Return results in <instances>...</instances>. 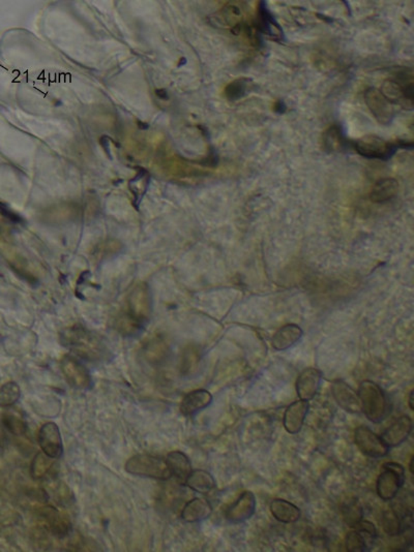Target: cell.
Segmentation results:
<instances>
[{
  "mask_svg": "<svg viewBox=\"0 0 414 552\" xmlns=\"http://www.w3.org/2000/svg\"><path fill=\"white\" fill-rule=\"evenodd\" d=\"M61 338L65 347L87 361H101L107 357L108 349L102 338L81 325L63 330Z\"/></svg>",
  "mask_w": 414,
  "mask_h": 552,
  "instance_id": "6da1fadb",
  "label": "cell"
},
{
  "mask_svg": "<svg viewBox=\"0 0 414 552\" xmlns=\"http://www.w3.org/2000/svg\"><path fill=\"white\" fill-rule=\"evenodd\" d=\"M381 94L391 104L403 109L413 110V72L411 69L400 70L391 78L383 82Z\"/></svg>",
  "mask_w": 414,
  "mask_h": 552,
  "instance_id": "7a4b0ae2",
  "label": "cell"
},
{
  "mask_svg": "<svg viewBox=\"0 0 414 552\" xmlns=\"http://www.w3.org/2000/svg\"><path fill=\"white\" fill-rule=\"evenodd\" d=\"M362 412L369 421L380 423L389 414V400L380 385L363 380L358 390Z\"/></svg>",
  "mask_w": 414,
  "mask_h": 552,
  "instance_id": "3957f363",
  "label": "cell"
},
{
  "mask_svg": "<svg viewBox=\"0 0 414 552\" xmlns=\"http://www.w3.org/2000/svg\"><path fill=\"white\" fill-rule=\"evenodd\" d=\"M125 470L135 476L149 477L158 480L171 478L170 470L166 461L149 454H139L130 458L125 463Z\"/></svg>",
  "mask_w": 414,
  "mask_h": 552,
  "instance_id": "277c9868",
  "label": "cell"
},
{
  "mask_svg": "<svg viewBox=\"0 0 414 552\" xmlns=\"http://www.w3.org/2000/svg\"><path fill=\"white\" fill-rule=\"evenodd\" d=\"M376 482V492L381 500H394L405 483V468L397 463H385Z\"/></svg>",
  "mask_w": 414,
  "mask_h": 552,
  "instance_id": "5b68a950",
  "label": "cell"
},
{
  "mask_svg": "<svg viewBox=\"0 0 414 552\" xmlns=\"http://www.w3.org/2000/svg\"><path fill=\"white\" fill-rule=\"evenodd\" d=\"M358 155L368 160H389L395 155L396 151L400 148L398 142L393 143L378 137V136H365L358 139L352 144Z\"/></svg>",
  "mask_w": 414,
  "mask_h": 552,
  "instance_id": "8992f818",
  "label": "cell"
},
{
  "mask_svg": "<svg viewBox=\"0 0 414 552\" xmlns=\"http://www.w3.org/2000/svg\"><path fill=\"white\" fill-rule=\"evenodd\" d=\"M354 441L360 452L371 458H381L389 454V448L383 443L380 435L367 426L362 425L356 428Z\"/></svg>",
  "mask_w": 414,
  "mask_h": 552,
  "instance_id": "52a82bcc",
  "label": "cell"
},
{
  "mask_svg": "<svg viewBox=\"0 0 414 552\" xmlns=\"http://www.w3.org/2000/svg\"><path fill=\"white\" fill-rule=\"evenodd\" d=\"M151 312V294L146 285H138L130 295L129 312L127 318L143 327Z\"/></svg>",
  "mask_w": 414,
  "mask_h": 552,
  "instance_id": "ba28073f",
  "label": "cell"
},
{
  "mask_svg": "<svg viewBox=\"0 0 414 552\" xmlns=\"http://www.w3.org/2000/svg\"><path fill=\"white\" fill-rule=\"evenodd\" d=\"M37 516L41 525L53 536L65 538L72 531L70 519L51 506L39 508Z\"/></svg>",
  "mask_w": 414,
  "mask_h": 552,
  "instance_id": "9c48e42d",
  "label": "cell"
},
{
  "mask_svg": "<svg viewBox=\"0 0 414 552\" xmlns=\"http://www.w3.org/2000/svg\"><path fill=\"white\" fill-rule=\"evenodd\" d=\"M363 98L365 105L378 122L384 125L391 124V121L395 118L396 109L394 105L383 96L380 89L374 87L368 88Z\"/></svg>",
  "mask_w": 414,
  "mask_h": 552,
  "instance_id": "30bf717a",
  "label": "cell"
},
{
  "mask_svg": "<svg viewBox=\"0 0 414 552\" xmlns=\"http://www.w3.org/2000/svg\"><path fill=\"white\" fill-rule=\"evenodd\" d=\"M413 510H398L389 508L383 512L381 525L389 536L395 537L413 529Z\"/></svg>",
  "mask_w": 414,
  "mask_h": 552,
  "instance_id": "8fae6325",
  "label": "cell"
},
{
  "mask_svg": "<svg viewBox=\"0 0 414 552\" xmlns=\"http://www.w3.org/2000/svg\"><path fill=\"white\" fill-rule=\"evenodd\" d=\"M61 371L70 386L87 390L92 386V378L87 367L73 356H65L61 361Z\"/></svg>",
  "mask_w": 414,
  "mask_h": 552,
  "instance_id": "7c38bea8",
  "label": "cell"
},
{
  "mask_svg": "<svg viewBox=\"0 0 414 552\" xmlns=\"http://www.w3.org/2000/svg\"><path fill=\"white\" fill-rule=\"evenodd\" d=\"M256 511V498L252 492H244L237 501L229 506L225 518L233 525L244 522L253 518Z\"/></svg>",
  "mask_w": 414,
  "mask_h": 552,
  "instance_id": "4fadbf2b",
  "label": "cell"
},
{
  "mask_svg": "<svg viewBox=\"0 0 414 552\" xmlns=\"http://www.w3.org/2000/svg\"><path fill=\"white\" fill-rule=\"evenodd\" d=\"M39 447L47 456L59 458L63 453V439L58 426L48 422L42 426L39 432Z\"/></svg>",
  "mask_w": 414,
  "mask_h": 552,
  "instance_id": "5bb4252c",
  "label": "cell"
},
{
  "mask_svg": "<svg viewBox=\"0 0 414 552\" xmlns=\"http://www.w3.org/2000/svg\"><path fill=\"white\" fill-rule=\"evenodd\" d=\"M332 394L338 406L346 412L350 414L362 413V406L358 392L343 380H338L332 383Z\"/></svg>",
  "mask_w": 414,
  "mask_h": 552,
  "instance_id": "9a60e30c",
  "label": "cell"
},
{
  "mask_svg": "<svg viewBox=\"0 0 414 552\" xmlns=\"http://www.w3.org/2000/svg\"><path fill=\"white\" fill-rule=\"evenodd\" d=\"M413 428V419L409 416L403 415L387 428L380 437L389 449L398 447L408 439Z\"/></svg>",
  "mask_w": 414,
  "mask_h": 552,
  "instance_id": "2e32d148",
  "label": "cell"
},
{
  "mask_svg": "<svg viewBox=\"0 0 414 552\" xmlns=\"http://www.w3.org/2000/svg\"><path fill=\"white\" fill-rule=\"evenodd\" d=\"M322 375L314 367L303 369L296 380V393L299 399L309 402L316 397L320 388Z\"/></svg>",
  "mask_w": 414,
  "mask_h": 552,
  "instance_id": "e0dca14e",
  "label": "cell"
},
{
  "mask_svg": "<svg viewBox=\"0 0 414 552\" xmlns=\"http://www.w3.org/2000/svg\"><path fill=\"white\" fill-rule=\"evenodd\" d=\"M253 26L259 34L268 35L277 41H282L284 39L283 30L275 17L272 16L270 11L268 10L266 2H259L256 21L253 24Z\"/></svg>",
  "mask_w": 414,
  "mask_h": 552,
  "instance_id": "ac0fdd59",
  "label": "cell"
},
{
  "mask_svg": "<svg viewBox=\"0 0 414 552\" xmlns=\"http://www.w3.org/2000/svg\"><path fill=\"white\" fill-rule=\"evenodd\" d=\"M309 402L297 400L287 406L283 417V425L286 432L296 435L301 432L309 412Z\"/></svg>",
  "mask_w": 414,
  "mask_h": 552,
  "instance_id": "d6986e66",
  "label": "cell"
},
{
  "mask_svg": "<svg viewBox=\"0 0 414 552\" xmlns=\"http://www.w3.org/2000/svg\"><path fill=\"white\" fill-rule=\"evenodd\" d=\"M213 402V395L204 389L192 391L182 399L180 404V412L186 417L198 414L203 411Z\"/></svg>",
  "mask_w": 414,
  "mask_h": 552,
  "instance_id": "ffe728a7",
  "label": "cell"
},
{
  "mask_svg": "<svg viewBox=\"0 0 414 552\" xmlns=\"http://www.w3.org/2000/svg\"><path fill=\"white\" fill-rule=\"evenodd\" d=\"M303 331L299 325L288 324L277 330L272 340L276 351H286L296 345L303 338Z\"/></svg>",
  "mask_w": 414,
  "mask_h": 552,
  "instance_id": "44dd1931",
  "label": "cell"
},
{
  "mask_svg": "<svg viewBox=\"0 0 414 552\" xmlns=\"http://www.w3.org/2000/svg\"><path fill=\"white\" fill-rule=\"evenodd\" d=\"M213 513V507L206 499L195 498L184 505L182 511V520L188 523L206 520Z\"/></svg>",
  "mask_w": 414,
  "mask_h": 552,
  "instance_id": "7402d4cb",
  "label": "cell"
},
{
  "mask_svg": "<svg viewBox=\"0 0 414 552\" xmlns=\"http://www.w3.org/2000/svg\"><path fill=\"white\" fill-rule=\"evenodd\" d=\"M270 513L277 519L279 522L290 523L296 522L301 518V510L294 503L283 500V499H276L270 503Z\"/></svg>",
  "mask_w": 414,
  "mask_h": 552,
  "instance_id": "603a6c76",
  "label": "cell"
},
{
  "mask_svg": "<svg viewBox=\"0 0 414 552\" xmlns=\"http://www.w3.org/2000/svg\"><path fill=\"white\" fill-rule=\"evenodd\" d=\"M399 182L391 177L382 178L374 184L370 193V199L374 203H387L391 201L397 195Z\"/></svg>",
  "mask_w": 414,
  "mask_h": 552,
  "instance_id": "cb8c5ba5",
  "label": "cell"
},
{
  "mask_svg": "<svg viewBox=\"0 0 414 552\" xmlns=\"http://www.w3.org/2000/svg\"><path fill=\"white\" fill-rule=\"evenodd\" d=\"M166 463L170 470L171 475L180 482H186L187 478L192 472L190 459L180 451H173L167 455Z\"/></svg>",
  "mask_w": 414,
  "mask_h": 552,
  "instance_id": "d4e9b609",
  "label": "cell"
},
{
  "mask_svg": "<svg viewBox=\"0 0 414 552\" xmlns=\"http://www.w3.org/2000/svg\"><path fill=\"white\" fill-rule=\"evenodd\" d=\"M186 485L198 494H207L215 488V481L211 473L204 470H192L186 480Z\"/></svg>",
  "mask_w": 414,
  "mask_h": 552,
  "instance_id": "484cf974",
  "label": "cell"
},
{
  "mask_svg": "<svg viewBox=\"0 0 414 552\" xmlns=\"http://www.w3.org/2000/svg\"><path fill=\"white\" fill-rule=\"evenodd\" d=\"M322 144L328 153H339L347 148L349 141L346 138L342 127L332 125L323 134Z\"/></svg>",
  "mask_w": 414,
  "mask_h": 552,
  "instance_id": "4316f807",
  "label": "cell"
},
{
  "mask_svg": "<svg viewBox=\"0 0 414 552\" xmlns=\"http://www.w3.org/2000/svg\"><path fill=\"white\" fill-rule=\"evenodd\" d=\"M341 513L346 525L353 529L356 523L363 518V508L360 501L356 498L348 499L341 507Z\"/></svg>",
  "mask_w": 414,
  "mask_h": 552,
  "instance_id": "83f0119b",
  "label": "cell"
},
{
  "mask_svg": "<svg viewBox=\"0 0 414 552\" xmlns=\"http://www.w3.org/2000/svg\"><path fill=\"white\" fill-rule=\"evenodd\" d=\"M253 81L249 78H237L225 88V96L229 102L242 100L252 90Z\"/></svg>",
  "mask_w": 414,
  "mask_h": 552,
  "instance_id": "f1b7e54d",
  "label": "cell"
},
{
  "mask_svg": "<svg viewBox=\"0 0 414 552\" xmlns=\"http://www.w3.org/2000/svg\"><path fill=\"white\" fill-rule=\"evenodd\" d=\"M53 465H54V459L47 456L45 453H39L35 455L30 466V475L34 480H41L49 474Z\"/></svg>",
  "mask_w": 414,
  "mask_h": 552,
  "instance_id": "f546056e",
  "label": "cell"
},
{
  "mask_svg": "<svg viewBox=\"0 0 414 552\" xmlns=\"http://www.w3.org/2000/svg\"><path fill=\"white\" fill-rule=\"evenodd\" d=\"M2 423L6 430L15 435H24L27 430V424L21 414L17 411H6L2 415Z\"/></svg>",
  "mask_w": 414,
  "mask_h": 552,
  "instance_id": "4dcf8cb0",
  "label": "cell"
},
{
  "mask_svg": "<svg viewBox=\"0 0 414 552\" xmlns=\"http://www.w3.org/2000/svg\"><path fill=\"white\" fill-rule=\"evenodd\" d=\"M21 397V391L17 383L8 382L0 387V406L10 408L14 406Z\"/></svg>",
  "mask_w": 414,
  "mask_h": 552,
  "instance_id": "1f68e13d",
  "label": "cell"
},
{
  "mask_svg": "<svg viewBox=\"0 0 414 552\" xmlns=\"http://www.w3.org/2000/svg\"><path fill=\"white\" fill-rule=\"evenodd\" d=\"M346 551L349 552H363L369 551L370 545L365 534L354 531L347 534L345 538Z\"/></svg>",
  "mask_w": 414,
  "mask_h": 552,
  "instance_id": "d6a6232c",
  "label": "cell"
},
{
  "mask_svg": "<svg viewBox=\"0 0 414 552\" xmlns=\"http://www.w3.org/2000/svg\"><path fill=\"white\" fill-rule=\"evenodd\" d=\"M54 499L61 507H70L75 501L74 494L65 482L57 484L54 490Z\"/></svg>",
  "mask_w": 414,
  "mask_h": 552,
  "instance_id": "836d02e7",
  "label": "cell"
},
{
  "mask_svg": "<svg viewBox=\"0 0 414 552\" xmlns=\"http://www.w3.org/2000/svg\"><path fill=\"white\" fill-rule=\"evenodd\" d=\"M353 529L360 532V533L365 534V535L372 537V538L374 539L377 536V529H376L374 523H372L371 521L369 520H363V519H362L360 522L356 523V525H354Z\"/></svg>",
  "mask_w": 414,
  "mask_h": 552,
  "instance_id": "e575fe53",
  "label": "cell"
},
{
  "mask_svg": "<svg viewBox=\"0 0 414 552\" xmlns=\"http://www.w3.org/2000/svg\"><path fill=\"white\" fill-rule=\"evenodd\" d=\"M156 94L158 98H160L161 100L167 101L169 100L168 92H167L166 89H156Z\"/></svg>",
  "mask_w": 414,
  "mask_h": 552,
  "instance_id": "d590c367",
  "label": "cell"
},
{
  "mask_svg": "<svg viewBox=\"0 0 414 552\" xmlns=\"http://www.w3.org/2000/svg\"><path fill=\"white\" fill-rule=\"evenodd\" d=\"M286 110V105L284 104L283 102H277L276 105H275V111L277 112V113H284Z\"/></svg>",
  "mask_w": 414,
  "mask_h": 552,
  "instance_id": "8d00e7d4",
  "label": "cell"
},
{
  "mask_svg": "<svg viewBox=\"0 0 414 552\" xmlns=\"http://www.w3.org/2000/svg\"><path fill=\"white\" fill-rule=\"evenodd\" d=\"M408 404H409V408H410V410L413 411L414 410V406H413V391H411L410 395H409Z\"/></svg>",
  "mask_w": 414,
  "mask_h": 552,
  "instance_id": "74e56055",
  "label": "cell"
},
{
  "mask_svg": "<svg viewBox=\"0 0 414 552\" xmlns=\"http://www.w3.org/2000/svg\"><path fill=\"white\" fill-rule=\"evenodd\" d=\"M138 127L140 129H149V124L145 122H142V121L138 120L137 121Z\"/></svg>",
  "mask_w": 414,
  "mask_h": 552,
  "instance_id": "f35d334b",
  "label": "cell"
},
{
  "mask_svg": "<svg viewBox=\"0 0 414 552\" xmlns=\"http://www.w3.org/2000/svg\"><path fill=\"white\" fill-rule=\"evenodd\" d=\"M413 461H414V458H413V457H411L410 463H409V470H410L411 474H413Z\"/></svg>",
  "mask_w": 414,
  "mask_h": 552,
  "instance_id": "ab89813d",
  "label": "cell"
},
{
  "mask_svg": "<svg viewBox=\"0 0 414 552\" xmlns=\"http://www.w3.org/2000/svg\"><path fill=\"white\" fill-rule=\"evenodd\" d=\"M184 63H186V58H182V59H180V63L178 65H180H180H184Z\"/></svg>",
  "mask_w": 414,
  "mask_h": 552,
  "instance_id": "60d3db41",
  "label": "cell"
}]
</instances>
